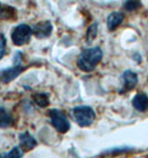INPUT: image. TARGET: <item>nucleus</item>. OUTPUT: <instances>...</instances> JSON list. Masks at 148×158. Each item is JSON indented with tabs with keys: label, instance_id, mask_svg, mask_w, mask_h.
Instances as JSON below:
<instances>
[{
	"label": "nucleus",
	"instance_id": "nucleus-1",
	"mask_svg": "<svg viewBox=\"0 0 148 158\" xmlns=\"http://www.w3.org/2000/svg\"><path fill=\"white\" fill-rule=\"evenodd\" d=\"M103 55V50L99 47L84 49L77 59L78 68L86 73L92 71L96 68V66L101 61Z\"/></svg>",
	"mask_w": 148,
	"mask_h": 158
},
{
	"label": "nucleus",
	"instance_id": "nucleus-2",
	"mask_svg": "<svg viewBox=\"0 0 148 158\" xmlns=\"http://www.w3.org/2000/svg\"><path fill=\"white\" fill-rule=\"evenodd\" d=\"M71 116L80 127H88L96 118V114L89 106H77L72 108Z\"/></svg>",
	"mask_w": 148,
	"mask_h": 158
},
{
	"label": "nucleus",
	"instance_id": "nucleus-3",
	"mask_svg": "<svg viewBox=\"0 0 148 158\" xmlns=\"http://www.w3.org/2000/svg\"><path fill=\"white\" fill-rule=\"evenodd\" d=\"M32 29L26 23H20L16 26L11 31V40L14 45L16 46H23L29 43L31 38Z\"/></svg>",
	"mask_w": 148,
	"mask_h": 158
},
{
	"label": "nucleus",
	"instance_id": "nucleus-4",
	"mask_svg": "<svg viewBox=\"0 0 148 158\" xmlns=\"http://www.w3.org/2000/svg\"><path fill=\"white\" fill-rule=\"evenodd\" d=\"M49 117H50V123L57 131L65 134L70 129V124H69L68 119L65 116V114L61 113L60 110L50 109L49 110Z\"/></svg>",
	"mask_w": 148,
	"mask_h": 158
},
{
	"label": "nucleus",
	"instance_id": "nucleus-5",
	"mask_svg": "<svg viewBox=\"0 0 148 158\" xmlns=\"http://www.w3.org/2000/svg\"><path fill=\"white\" fill-rule=\"evenodd\" d=\"M120 82H121L120 93L130 91L138 84V76H137V73H134V71L126 70L122 73L121 77H120Z\"/></svg>",
	"mask_w": 148,
	"mask_h": 158
},
{
	"label": "nucleus",
	"instance_id": "nucleus-6",
	"mask_svg": "<svg viewBox=\"0 0 148 158\" xmlns=\"http://www.w3.org/2000/svg\"><path fill=\"white\" fill-rule=\"evenodd\" d=\"M23 69L25 68L20 65V62H14V65L12 67L0 70V80L3 84H8V82L12 81L14 78H17L20 73H23Z\"/></svg>",
	"mask_w": 148,
	"mask_h": 158
},
{
	"label": "nucleus",
	"instance_id": "nucleus-7",
	"mask_svg": "<svg viewBox=\"0 0 148 158\" xmlns=\"http://www.w3.org/2000/svg\"><path fill=\"white\" fill-rule=\"evenodd\" d=\"M31 29H32V35L35 37H37L38 39H43V38H47V37H49L51 35L52 25L50 21L45 20V21L37 23Z\"/></svg>",
	"mask_w": 148,
	"mask_h": 158
},
{
	"label": "nucleus",
	"instance_id": "nucleus-8",
	"mask_svg": "<svg viewBox=\"0 0 148 158\" xmlns=\"http://www.w3.org/2000/svg\"><path fill=\"white\" fill-rule=\"evenodd\" d=\"M19 141H20V147L23 148V152H28V150H31L32 148L36 147L37 145V140L32 137L28 131L26 133H23L19 135Z\"/></svg>",
	"mask_w": 148,
	"mask_h": 158
},
{
	"label": "nucleus",
	"instance_id": "nucleus-9",
	"mask_svg": "<svg viewBox=\"0 0 148 158\" xmlns=\"http://www.w3.org/2000/svg\"><path fill=\"white\" fill-rule=\"evenodd\" d=\"M125 19V16L122 12L119 11H115L111 12L107 17V28H108L109 31H113L118 27V26L121 25V23Z\"/></svg>",
	"mask_w": 148,
	"mask_h": 158
},
{
	"label": "nucleus",
	"instance_id": "nucleus-10",
	"mask_svg": "<svg viewBox=\"0 0 148 158\" xmlns=\"http://www.w3.org/2000/svg\"><path fill=\"white\" fill-rule=\"evenodd\" d=\"M131 104L135 109L142 113L148 109V96L146 94H137L131 100Z\"/></svg>",
	"mask_w": 148,
	"mask_h": 158
},
{
	"label": "nucleus",
	"instance_id": "nucleus-11",
	"mask_svg": "<svg viewBox=\"0 0 148 158\" xmlns=\"http://www.w3.org/2000/svg\"><path fill=\"white\" fill-rule=\"evenodd\" d=\"M12 123V118L10 114L3 107H0V128L9 127Z\"/></svg>",
	"mask_w": 148,
	"mask_h": 158
},
{
	"label": "nucleus",
	"instance_id": "nucleus-12",
	"mask_svg": "<svg viewBox=\"0 0 148 158\" xmlns=\"http://www.w3.org/2000/svg\"><path fill=\"white\" fill-rule=\"evenodd\" d=\"M32 99H34V102H36V105H38V106L41 108L47 107L49 105V97H48V95L45 93L35 94L34 96H32Z\"/></svg>",
	"mask_w": 148,
	"mask_h": 158
},
{
	"label": "nucleus",
	"instance_id": "nucleus-13",
	"mask_svg": "<svg viewBox=\"0 0 148 158\" xmlns=\"http://www.w3.org/2000/svg\"><path fill=\"white\" fill-rule=\"evenodd\" d=\"M14 17V8L0 2V20Z\"/></svg>",
	"mask_w": 148,
	"mask_h": 158
},
{
	"label": "nucleus",
	"instance_id": "nucleus-14",
	"mask_svg": "<svg viewBox=\"0 0 148 158\" xmlns=\"http://www.w3.org/2000/svg\"><path fill=\"white\" fill-rule=\"evenodd\" d=\"M97 32H98V25L96 23H94L92 25H90L87 29V35H86V39L88 43H91L92 40L97 37Z\"/></svg>",
	"mask_w": 148,
	"mask_h": 158
},
{
	"label": "nucleus",
	"instance_id": "nucleus-15",
	"mask_svg": "<svg viewBox=\"0 0 148 158\" xmlns=\"http://www.w3.org/2000/svg\"><path fill=\"white\" fill-rule=\"evenodd\" d=\"M142 7V1L140 0H126L124 3V8L128 11H134Z\"/></svg>",
	"mask_w": 148,
	"mask_h": 158
},
{
	"label": "nucleus",
	"instance_id": "nucleus-16",
	"mask_svg": "<svg viewBox=\"0 0 148 158\" xmlns=\"http://www.w3.org/2000/svg\"><path fill=\"white\" fill-rule=\"evenodd\" d=\"M0 157H11V158H20L23 157V152L20 150L19 147H14L7 154H2L0 155Z\"/></svg>",
	"mask_w": 148,
	"mask_h": 158
},
{
	"label": "nucleus",
	"instance_id": "nucleus-17",
	"mask_svg": "<svg viewBox=\"0 0 148 158\" xmlns=\"http://www.w3.org/2000/svg\"><path fill=\"white\" fill-rule=\"evenodd\" d=\"M6 52V38L2 34H0V59H2Z\"/></svg>",
	"mask_w": 148,
	"mask_h": 158
}]
</instances>
